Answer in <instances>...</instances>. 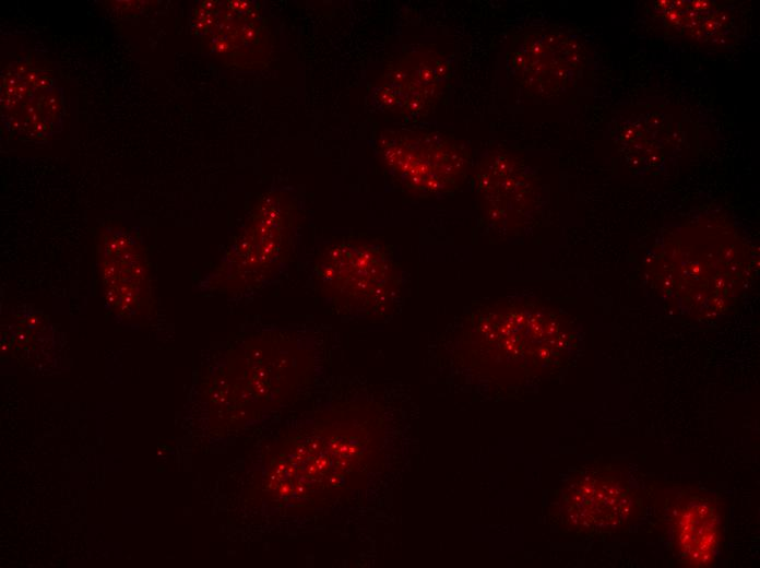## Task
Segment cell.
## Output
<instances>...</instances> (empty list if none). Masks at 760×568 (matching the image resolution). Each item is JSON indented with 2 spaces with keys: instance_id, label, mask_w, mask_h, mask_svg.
Segmentation results:
<instances>
[{
  "instance_id": "6da1fadb",
  "label": "cell",
  "mask_w": 760,
  "mask_h": 568,
  "mask_svg": "<svg viewBox=\"0 0 760 568\" xmlns=\"http://www.w3.org/2000/svg\"><path fill=\"white\" fill-rule=\"evenodd\" d=\"M556 320L532 308L497 303L478 310L464 334L471 364L485 376L533 371L551 363L566 346Z\"/></svg>"
},
{
  "instance_id": "7a4b0ae2",
  "label": "cell",
  "mask_w": 760,
  "mask_h": 568,
  "mask_svg": "<svg viewBox=\"0 0 760 568\" xmlns=\"http://www.w3.org/2000/svg\"><path fill=\"white\" fill-rule=\"evenodd\" d=\"M377 145L394 177L423 194L453 191L464 181L470 166L464 144L441 132L387 130Z\"/></svg>"
},
{
  "instance_id": "3957f363",
  "label": "cell",
  "mask_w": 760,
  "mask_h": 568,
  "mask_svg": "<svg viewBox=\"0 0 760 568\" xmlns=\"http://www.w3.org/2000/svg\"><path fill=\"white\" fill-rule=\"evenodd\" d=\"M321 283L335 301L357 310H380L394 300L399 272L378 245L348 240L325 250L318 265Z\"/></svg>"
},
{
  "instance_id": "277c9868",
  "label": "cell",
  "mask_w": 760,
  "mask_h": 568,
  "mask_svg": "<svg viewBox=\"0 0 760 568\" xmlns=\"http://www.w3.org/2000/svg\"><path fill=\"white\" fill-rule=\"evenodd\" d=\"M561 523L582 534L611 533L626 528L639 511V499L625 476L597 468L574 476L556 501Z\"/></svg>"
},
{
  "instance_id": "5b68a950",
  "label": "cell",
  "mask_w": 760,
  "mask_h": 568,
  "mask_svg": "<svg viewBox=\"0 0 760 568\" xmlns=\"http://www.w3.org/2000/svg\"><path fill=\"white\" fill-rule=\"evenodd\" d=\"M193 32L216 55L257 66L268 59V22L250 1H204L192 19Z\"/></svg>"
},
{
  "instance_id": "8992f818",
  "label": "cell",
  "mask_w": 760,
  "mask_h": 568,
  "mask_svg": "<svg viewBox=\"0 0 760 568\" xmlns=\"http://www.w3.org/2000/svg\"><path fill=\"white\" fill-rule=\"evenodd\" d=\"M449 76V64L441 55L431 50L413 51L381 76L375 96L384 110L394 115H423L440 100Z\"/></svg>"
},
{
  "instance_id": "52a82bcc",
  "label": "cell",
  "mask_w": 760,
  "mask_h": 568,
  "mask_svg": "<svg viewBox=\"0 0 760 568\" xmlns=\"http://www.w3.org/2000/svg\"><path fill=\"white\" fill-rule=\"evenodd\" d=\"M670 545L686 566L713 565L722 536L717 504L708 495L682 490L668 505Z\"/></svg>"
},
{
  "instance_id": "ba28073f",
  "label": "cell",
  "mask_w": 760,
  "mask_h": 568,
  "mask_svg": "<svg viewBox=\"0 0 760 568\" xmlns=\"http://www.w3.org/2000/svg\"><path fill=\"white\" fill-rule=\"evenodd\" d=\"M579 62L580 48L570 37L555 31L526 36L512 56L516 78L538 95L560 91L575 73Z\"/></svg>"
},
{
  "instance_id": "9c48e42d",
  "label": "cell",
  "mask_w": 760,
  "mask_h": 568,
  "mask_svg": "<svg viewBox=\"0 0 760 568\" xmlns=\"http://www.w3.org/2000/svg\"><path fill=\"white\" fill-rule=\"evenodd\" d=\"M134 240L126 232H112L105 238L99 258L108 301L127 308L145 301L149 294L145 259Z\"/></svg>"
},
{
  "instance_id": "30bf717a",
  "label": "cell",
  "mask_w": 760,
  "mask_h": 568,
  "mask_svg": "<svg viewBox=\"0 0 760 568\" xmlns=\"http://www.w3.org/2000/svg\"><path fill=\"white\" fill-rule=\"evenodd\" d=\"M516 159L501 150L490 151L477 165L476 188L487 220L496 226L508 225L516 214L523 177Z\"/></svg>"
},
{
  "instance_id": "8fae6325",
  "label": "cell",
  "mask_w": 760,
  "mask_h": 568,
  "mask_svg": "<svg viewBox=\"0 0 760 568\" xmlns=\"http://www.w3.org/2000/svg\"><path fill=\"white\" fill-rule=\"evenodd\" d=\"M56 90H46L39 95L38 100L22 109L21 120L23 128L36 131L37 134L46 133L54 129L60 120L61 100Z\"/></svg>"
}]
</instances>
